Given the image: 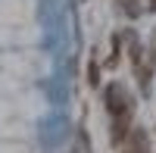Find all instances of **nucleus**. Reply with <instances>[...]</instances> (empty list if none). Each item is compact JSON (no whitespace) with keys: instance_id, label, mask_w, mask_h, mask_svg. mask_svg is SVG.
<instances>
[{"instance_id":"20e7f679","label":"nucleus","mask_w":156,"mask_h":153,"mask_svg":"<svg viewBox=\"0 0 156 153\" xmlns=\"http://www.w3.org/2000/svg\"><path fill=\"white\" fill-rule=\"evenodd\" d=\"M150 6H153V9H156V0H150Z\"/></svg>"},{"instance_id":"7ed1b4c3","label":"nucleus","mask_w":156,"mask_h":153,"mask_svg":"<svg viewBox=\"0 0 156 153\" xmlns=\"http://www.w3.org/2000/svg\"><path fill=\"white\" fill-rule=\"evenodd\" d=\"M75 153H87V144H84V137H81V144H78V150Z\"/></svg>"},{"instance_id":"f257e3e1","label":"nucleus","mask_w":156,"mask_h":153,"mask_svg":"<svg viewBox=\"0 0 156 153\" xmlns=\"http://www.w3.org/2000/svg\"><path fill=\"white\" fill-rule=\"evenodd\" d=\"M106 109H109L112 119H119V116H131V100L125 97V91H122L119 84H109V87H106Z\"/></svg>"},{"instance_id":"f03ea898","label":"nucleus","mask_w":156,"mask_h":153,"mask_svg":"<svg viewBox=\"0 0 156 153\" xmlns=\"http://www.w3.org/2000/svg\"><path fill=\"white\" fill-rule=\"evenodd\" d=\"M128 141H131L128 153H147V147H144V134H140V131H134L131 137H128Z\"/></svg>"}]
</instances>
